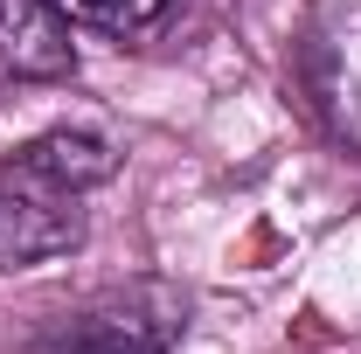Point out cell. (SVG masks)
Here are the masks:
<instances>
[{
	"mask_svg": "<svg viewBox=\"0 0 361 354\" xmlns=\"http://www.w3.org/2000/svg\"><path fill=\"white\" fill-rule=\"evenodd\" d=\"M188 334V292L167 278H126L56 312L28 354H167Z\"/></svg>",
	"mask_w": 361,
	"mask_h": 354,
	"instance_id": "6da1fadb",
	"label": "cell"
},
{
	"mask_svg": "<svg viewBox=\"0 0 361 354\" xmlns=\"http://www.w3.org/2000/svg\"><path fill=\"white\" fill-rule=\"evenodd\" d=\"M77 14L111 28V35H139V28H153L167 14V0H77Z\"/></svg>",
	"mask_w": 361,
	"mask_h": 354,
	"instance_id": "8992f818",
	"label": "cell"
},
{
	"mask_svg": "<svg viewBox=\"0 0 361 354\" xmlns=\"http://www.w3.org/2000/svg\"><path fill=\"white\" fill-rule=\"evenodd\" d=\"M77 70V42L56 0H0V77L56 84Z\"/></svg>",
	"mask_w": 361,
	"mask_h": 354,
	"instance_id": "5b68a950",
	"label": "cell"
},
{
	"mask_svg": "<svg viewBox=\"0 0 361 354\" xmlns=\"http://www.w3.org/2000/svg\"><path fill=\"white\" fill-rule=\"evenodd\" d=\"M0 174L28 181V188H49V195H90V188H104L118 174V146L104 133H90V126H56V133L28 139Z\"/></svg>",
	"mask_w": 361,
	"mask_h": 354,
	"instance_id": "277c9868",
	"label": "cell"
},
{
	"mask_svg": "<svg viewBox=\"0 0 361 354\" xmlns=\"http://www.w3.org/2000/svg\"><path fill=\"white\" fill-rule=\"evenodd\" d=\"M299 70L319 126L361 153V0H319L299 35Z\"/></svg>",
	"mask_w": 361,
	"mask_h": 354,
	"instance_id": "7a4b0ae2",
	"label": "cell"
},
{
	"mask_svg": "<svg viewBox=\"0 0 361 354\" xmlns=\"http://www.w3.org/2000/svg\"><path fill=\"white\" fill-rule=\"evenodd\" d=\"M70 250H84L77 195H49V188L0 174V271H35Z\"/></svg>",
	"mask_w": 361,
	"mask_h": 354,
	"instance_id": "3957f363",
	"label": "cell"
}]
</instances>
